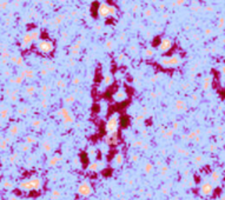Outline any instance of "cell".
I'll list each match as a JSON object with an SVG mask.
<instances>
[{"label": "cell", "mask_w": 225, "mask_h": 200, "mask_svg": "<svg viewBox=\"0 0 225 200\" xmlns=\"http://www.w3.org/2000/svg\"><path fill=\"white\" fill-rule=\"evenodd\" d=\"M99 14L103 16H107V15H113L114 14V8L113 6H109L106 4L100 5L99 7Z\"/></svg>", "instance_id": "5"}, {"label": "cell", "mask_w": 225, "mask_h": 200, "mask_svg": "<svg viewBox=\"0 0 225 200\" xmlns=\"http://www.w3.org/2000/svg\"><path fill=\"white\" fill-rule=\"evenodd\" d=\"M170 47H171V40L170 39H164L163 41H161L160 46H159V49L165 52V51H167V49H170Z\"/></svg>", "instance_id": "8"}, {"label": "cell", "mask_w": 225, "mask_h": 200, "mask_svg": "<svg viewBox=\"0 0 225 200\" xmlns=\"http://www.w3.org/2000/svg\"><path fill=\"white\" fill-rule=\"evenodd\" d=\"M180 61V59L178 56H172V58H166L163 60V64L166 66H175V65H178Z\"/></svg>", "instance_id": "7"}, {"label": "cell", "mask_w": 225, "mask_h": 200, "mask_svg": "<svg viewBox=\"0 0 225 200\" xmlns=\"http://www.w3.org/2000/svg\"><path fill=\"white\" fill-rule=\"evenodd\" d=\"M114 161L117 165H121L123 164V155L121 154H117V157L114 158Z\"/></svg>", "instance_id": "10"}, {"label": "cell", "mask_w": 225, "mask_h": 200, "mask_svg": "<svg viewBox=\"0 0 225 200\" xmlns=\"http://www.w3.org/2000/svg\"><path fill=\"white\" fill-rule=\"evenodd\" d=\"M38 49L43 53H50L51 51H53V44L48 40H41L38 42Z\"/></svg>", "instance_id": "2"}, {"label": "cell", "mask_w": 225, "mask_h": 200, "mask_svg": "<svg viewBox=\"0 0 225 200\" xmlns=\"http://www.w3.org/2000/svg\"><path fill=\"white\" fill-rule=\"evenodd\" d=\"M118 128V117L117 115H113L111 117V119L107 121V125H106V129L107 132H110V134H114Z\"/></svg>", "instance_id": "3"}, {"label": "cell", "mask_w": 225, "mask_h": 200, "mask_svg": "<svg viewBox=\"0 0 225 200\" xmlns=\"http://www.w3.org/2000/svg\"><path fill=\"white\" fill-rule=\"evenodd\" d=\"M40 186H41V180L39 178L31 179V180H29L27 182L21 184V187L24 188V190H38Z\"/></svg>", "instance_id": "1"}, {"label": "cell", "mask_w": 225, "mask_h": 200, "mask_svg": "<svg viewBox=\"0 0 225 200\" xmlns=\"http://www.w3.org/2000/svg\"><path fill=\"white\" fill-rule=\"evenodd\" d=\"M78 193L80 195H83V197H88V195L92 193V187H91V185L87 182V181H84V182H81L80 185H79Z\"/></svg>", "instance_id": "4"}, {"label": "cell", "mask_w": 225, "mask_h": 200, "mask_svg": "<svg viewBox=\"0 0 225 200\" xmlns=\"http://www.w3.org/2000/svg\"><path fill=\"white\" fill-rule=\"evenodd\" d=\"M126 98H127V95H126V93L124 91H119L114 94V99H116L117 101H123V100H125Z\"/></svg>", "instance_id": "9"}, {"label": "cell", "mask_w": 225, "mask_h": 200, "mask_svg": "<svg viewBox=\"0 0 225 200\" xmlns=\"http://www.w3.org/2000/svg\"><path fill=\"white\" fill-rule=\"evenodd\" d=\"M212 192H213V187H212V185H211V184L205 182V184H203V185H201L200 193L203 195H210Z\"/></svg>", "instance_id": "6"}]
</instances>
